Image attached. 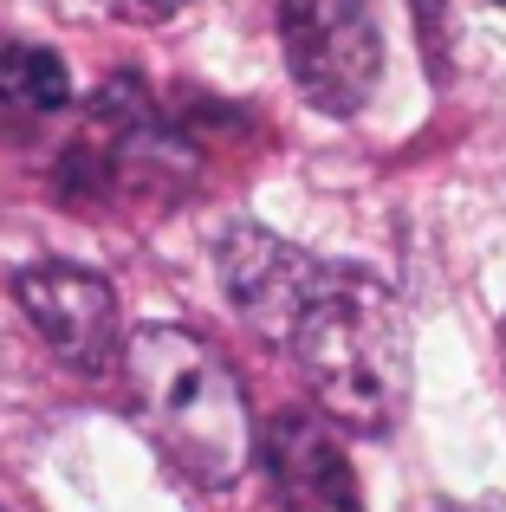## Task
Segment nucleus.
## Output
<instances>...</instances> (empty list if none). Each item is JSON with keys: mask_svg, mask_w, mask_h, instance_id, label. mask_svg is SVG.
Here are the masks:
<instances>
[{"mask_svg": "<svg viewBox=\"0 0 506 512\" xmlns=\"http://www.w3.org/2000/svg\"><path fill=\"white\" fill-rule=\"evenodd\" d=\"M292 357L312 389V402L338 428L383 435L409 402V325L403 305L383 279L357 266H325L299 331Z\"/></svg>", "mask_w": 506, "mask_h": 512, "instance_id": "nucleus-1", "label": "nucleus"}, {"mask_svg": "<svg viewBox=\"0 0 506 512\" xmlns=\"http://www.w3.org/2000/svg\"><path fill=\"white\" fill-rule=\"evenodd\" d=\"M124 389L137 422L182 474H195L202 487L241 480L253 461V409L215 344L176 325H143L124 344Z\"/></svg>", "mask_w": 506, "mask_h": 512, "instance_id": "nucleus-2", "label": "nucleus"}, {"mask_svg": "<svg viewBox=\"0 0 506 512\" xmlns=\"http://www.w3.org/2000/svg\"><path fill=\"white\" fill-rule=\"evenodd\" d=\"M286 72L325 117H351L383 78V33L370 0H279Z\"/></svg>", "mask_w": 506, "mask_h": 512, "instance_id": "nucleus-3", "label": "nucleus"}, {"mask_svg": "<svg viewBox=\"0 0 506 512\" xmlns=\"http://www.w3.org/2000/svg\"><path fill=\"white\" fill-rule=\"evenodd\" d=\"M215 273H221V292H228V305L241 312L247 331L292 344L325 266L312 253H299L292 240L266 234V227H228L215 247Z\"/></svg>", "mask_w": 506, "mask_h": 512, "instance_id": "nucleus-4", "label": "nucleus"}, {"mask_svg": "<svg viewBox=\"0 0 506 512\" xmlns=\"http://www.w3.org/2000/svg\"><path fill=\"white\" fill-rule=\"evenodd\" d=\"M13 299H20V312L33 318V331L59 350L72 370H104V363L117 357V292L104 286L98 273L65 266V260L26 266V273L13 279Z\"/></svg>", "mask_w": 506, "mask_h": 512, "instance_id": "nucleus-5", "label": "nucleus"}, {"mask_svg": "<svg viewBox=\"0 0 506 512\" xmlns=\"http://www.w3.org/2000/svg\"><path fill=\"white\" fill-rule=\"evenodd\" d=\"M325 422L331 415L292 409L266 428V474H273V493L286 512H364L351 461Z\"/></svg>", "mask_w": 506, "mask_h": 512, "instance_id": "nucleus-6", "label": "nucleus"}, {"mask_svg": "<svg viewBox=\"0 0 506 512\" xmlns=\"http://www.w3.org/2000/svg\"><path fill=\"white\" fill-rule=\"evenodd\" d=\"M65 104H72V72H65L59 52L0 33V124L33 130V124H52Z\"/></svg>", "mask_w": 506, "mask_h": 512, "instance_id": "nucleus-7", "label": "nucleus"}, {"mask_svg": "<svg viewBox=\"0 0 506 512\" xmlns=\"http://www.w3.org/2000/svg\"><path fill=\"white\" fill-rule=\"evenodd\" d=\"M91 7L117 13V20H137V26H156V20H176L189 0H91Z\"/></svg>", "mask_w": 506, "mask_h": 512, "instance_id": "nucleus-8", "label": "nucleus"}, {"mask_svg": "<svg viewBox=\"0 0 506 512\" xmlns=\"http://www.w3.org/2000/svg\"><path fill=\"white\" fill-rule=\"evenodd\" d=\"M500 363H506V325H500Z\"/></svg>", "mask_w": 506, "mask_h": 512, "instance_id": "nucleus-9", "label": "nucleus"}, {"mask_svg": "<svg viewBox=\"0 0 506 512\" xmlns=\"http://www.w3.org/2000/svg\"><path fill=\"white\" fill-rule=\"evenodd\" d=\"M448 512H481V506H448Z\"/></svg>", "mask_w": 506, "mask_h": 512, "instance_id": "nucleus-10", "label": "nucleus"}, {"mask_svg": "<svg viewBox=\"0 0 506 512\" xmlns=\"http://www.w3.org/2000/svg\"><path fill=\"white\" fill-rule=\"evenodd\" d=\"M494 7H506V0H494Z\"/></svg>", "mask_w": 506, "mask_h": 512, "instance_id": "nucleus-11", "label": "nucleus"}]
</instances>
